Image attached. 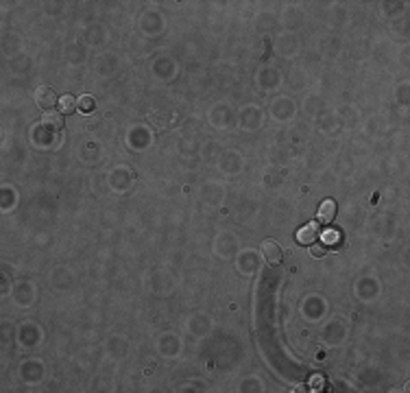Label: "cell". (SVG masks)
<instances>
[{
  "mask_svg": "<svg viewBox=\"0 0 410 393\" xmlns=\"http://www.w3.org/2000/svg\"><path fill=\"white\" fill-rule=\"evenodd\" d=\"M262 256H264V260L269 262V264H280L282 258H284V251L280 247V243H275V240H264L262 243Z\"/></svg>",
  "mask_w": 410,
  "mask_h": 393,
  "instance_id": "obj_1",
  "label": "cell"
},
{
  "mask_svg": "<svg viewBox=\"0 0 410 393\" xmlns=\"http://www.w3.org/2000/svg\"><path fill=\"white\" fill-rule=\"evenodd\" d=\"M35 103L42 109H46V112H48V109H53V105L57 103V94H55L48 85H40L35 90Z\"/></svg>",
  "mask_w": 410,
  "mask_h": 393,
  "instance_id": "obj_2",
  "label": "cell"
},
{
  "mask_svg": "<svg viewBox=\"0 0 410 393\" xmlns=\"http://www.w3.org/2000/svg\"><path fill=\"white\" fill-rule=\"evenodd\" d=\"M299 243H303V245H312L316 238H319V225L316 223H308V225H303L301 229H299Z\"/></svg>",
  "mask_w": 410,
  "mask_h": 393,
  "instance_id": "obj_3",
  "label": "cell"
},
{
  "mask_svg": "<svg viewBox=\"0 0 410 393\" xmlns=\"http://www.w3.org/2000/svg\"><path fill=\"white\" fill-rule=\"evenodd\" d=\"M336 214V203L334 201H323L319 207V221L321 223H330Z\"/></svg>",
  "mask_w": 410,
  "mask_h": 393,
  "instance_id": "obj_4",
  "label": "cell"
},
{
  "mask_svg": "<svg viewBox=\"0 0 410 393\" xmlns=\"http://www.w3.org/2000/svg\"><path fill=\"white\" fill-rule=\"evenodd\" d=\"M42 123L48 125V127H53V129H59V127L63 125V120H61V114H59V112H53V109H48V112H44Z\"/></svg>",
  "mask_w": 410,
  "mask_h": 393,
  "instance_id": "obj_5",
  "label": "cell"
},
{
  "mask_svg": "<svg viewBox=\"0 0 410 393\" xmlns=\"http://www.w3.org/2000/svg\"><path fill=\"white\" fill-rule=\"evenodd\" d=\"M59 107H61V112L70 114V112H74L76 103H74V98H72V96H63V98H59Z\"/></svg>",
  "mask_w": 410,
  "mask_h": 393,
  "instance_id": "obj_6",
  "label": "cell"
},
{
  "mask_svg": "<svg viewBox=\"0 0 410 393\" xmlns=\"http://www.w3.org/2000/svg\"><path fill=\"white\" fill-rule=\"evenodd\" d=\"M76 107H79V112H92L94 109V101H92V96H81L79 103H76Z\"/></svg>",
  "mask_w": 410,
  "mask_h": 393,
  "instance_id": "obj_7",
  "label": "cell"
},
{
  "mask_svg": "<svg viewBox=\"0 0 410 393\" xmlns=\"http://www.w3.org/2000/svg\"><path fill=\"white\" fill-rule=\"evenodd\" d=\"M325 251H327V245H312V247H310V254L316 256V258H319V256H323Z\"/></svg>",
  "mask_w": 410,
  "mask_h": 393,
  "instance_id": "obj_8",
  "label": "cell"
}]
</instances>
